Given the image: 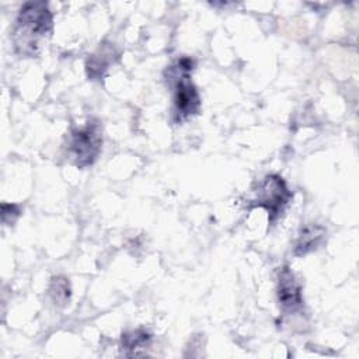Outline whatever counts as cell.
Listing matches in <instances>:
<instances>
[{
    "label": "cell",
    "mask_w": 359,
    "mask_h": 359,
    "mask_svg": "<svg viewBox=\"0 0 359 359\" xmlns=\"http://www.w3.org/2000/svg\"><path fill=\"white\" fill-rule=\"evenodd\" d=\"M114 56H115V52L112 46H107V45L100 46L98 50L93 53L87 60V65H86L87 76L93 80L102 77L104 72L114 62Z\"/></svg>",
    "instance_id": "8"
},
{
    "label": "cell",
    "mask_w": 359,
    "mask_h": 359,
    "mask_svg": "<svg viewBox=\"0 0 359 359\" xmlns=\"http://www.w3.org/2000/svg\"><path fill=\"white\" fill-rule=\"evenodd\" d=\"M102 146L101 125L95 119H90L84 126L73 129L69 136L67 154L73 164L86 168L94 164Z\"/></svg>",
    "instance_id": "3"
},
{
    "label": "cell",
    "mask_w": 359,
    "mask_h": 359,
    "mask_svg": "<svg viewBox=\"0 0 359 359\" xmlns=\"http://www.w3.org/2000/svg\"><path fill=\"white\" fill-rule=\"evenodd\" d=\"M194 66V59L182 56L164 72V77L172 90V121L175 123H182L201 111V97L191 80Z\"/></svg>",
    "instance_id": "2"
},
{
    "label": "cell",
    "mask_w": 359,
    "mask_h": 359,
    "mask_svg": "<svg viewBox=\"0 0 359 359\" xmlns=\"http://www.w3.org/2000/svg\"><path fill=\"white\" fill-rule=\"evenodd\" d=\"M293 198L285 180L278 174L266 175L255 191V196L250 201V208H262L268 213L269 224H273L285 212Z\"/></svg>",
    "instance_id": "4"
},
{
    "label": "cell",
    "mask_w": 359,
    "mask_h": 359,
    "mask_svg": "<svg viewBox=\"0 0 359 359\" xmlns=\"http://www.w3.org/2000/svg\"><path fill=\"white\" fill-rule=\"evenodd\" d=\"M49 294L55 304L65 306L70 300V296H72L69 279L65 276L52 278L50 286H49Z\"/></svg>",
    "instance_id": "9"
},
{
    "label": "cell",
    "mask_w": 359,
    "mask_h": 359,
    "mask_svg": "<svg viewBox=\"0 0 359 359\" xmlns=\"http://www.w3.org/2000/svg\"><path fill=\"white\" fill-rule=\"evenodd\" d=\"M325 229L320 224H306L300 229L297 238L294 241L293 254L296 257H303L309 252L316 251L325 241Z\"/></svg>",
    "instance_id": "6"
},
{
    "label": "cell",
    "mask_w": 359,
    "mask_h": 359,
    "mask_svg": "<svg viewBox=\"0 0 359 359\" xmlns=\"http://www.w3.org/2000/svg\"><path fill=\"white\" fill-rule=\"evenodd\" d=\"M21 209L14 203H1V220L6 226H13L20 217Z\"/></svg>",
    "instance_id": "10"
},
{
    "label": "cell",
    "mask_w": 359,
    "mask_h": 359,
    "mask_svg": "<svg viewBox=\"0 0 359 359\" xmlns=\"http://www.w3.org/2000/svg\"><path fill=\"white\" fill-rule=\"evenodd\" d=\"M53 29V15L45 1L25 3L15 18L11 39L14 50L22 57L36 56Z\"/></svg>",
    "instance_id": "1"
},
{
    "label": "cell",
    "mask_w": 359,
    "mask_h": 359,
    "mask_svg": "<svg viewBox=\"0 0 359 359\" xmlns=\"http://www.w3.org/2000/svg\"><path fill=\"white\" fill-rule=\"evenodd\" d=\"M278 302L283 313L294 314L303 310V294L302 285L296 279L294 273L289 266H283L278 275V286H276Z\"/></svg>",
    "instance_id": "5"
},
{
    "label": "cell",
    "mask_w": 359,
    "mask_h": 359,
    "mask_svg": "<svg viewBox=\"0 0 359 359\" xmlns=\"http://www.w3.org/2000/svg\"><path fill=\"white\" fill-rule=\"evenodd\" d=\"M151 345V334L143 328H137L122 334L121 352L125 356H144Z\"/></svg>",
    "instance_id": "7"
}]
</instances>
